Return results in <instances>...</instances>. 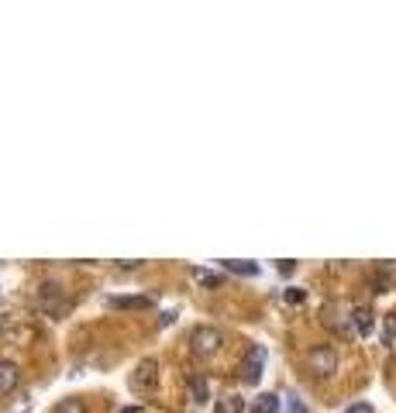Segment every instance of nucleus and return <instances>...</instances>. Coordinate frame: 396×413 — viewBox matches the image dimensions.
<instances>
[{
	"label": "nucleus",
	"instance_id": "obj_1",
	"mask_svg": "<svg viewBox=\"0 0 396 413\" xmlns=\"http://www.w3.org/2000/svg\"><path fill=\"white\" fill-rule=\"evenodd\" d=\"M221 344H224V335L211 324H200V327L190 331V351L200 355V359H211L214 351H221Z\"/></svg>",
	"mask_w": 396,
	"mask_h": 413
},
{
	"label": "nucleus",
	"instance_id": "obj_2",
	"mask_svg": "<svg viewBox=\"0 0 396 413\" xmlns=\"http://www.w3.org/2000/svg\"><path fill=\"white\" fill-rule=\"evenodd\" d=\"M307 372L317 376V379H327V376H334L338 372V355H334V348L331 344H314L310 351H307Z\"/></svg>",
	"mask_w": 396,
	"mask_h": 413
},
{
	"label": "nucleus",
	"instance_id": "obj_3",
	"mask_svg": "<svg viewBox=\"0 0 396 413\" xmlns=\"http://www.w3.org/2000/svg\"><path fill=\"white\" fill-rule=\"evenodd\" d=\"M262 372H265V348L262 344H252L248 355H245V361H241V379H245L248 386H255V383L262 379Z\"/></svg>",
	"mask_w": 396,
	"mask_h": 413
},
{
	"label": "nucleus",
	"instance_id": "obj_4",
	"mask_svg": "<svg viewBox=\"0 0 396 413\" xmlns=\"http://www.w3.org/2000/svg\"><path fill=\"white\" fill-rule=\"evenodd\" d=\"M156 386H158V361L156 359L138 361V368L132 372V389L145 392V389H156Z\"/></svg>",
	"mask_w": 396,
	"mask_h": 413
},
{
	"label": "nucleus",
	"instance_id": "obj_5",
	"mask_svg": "<svg viewBox=\"0 0 396 413\" xmlns=\"http://www.w3.org/2000/svg\"><path fill=\"white\" fill-rule=\"evenodd\" d=\"M38 303L49 310V313H62V310H66L62 289H59L55 283H42V289H38Z\"/></svg>",
	"mask_w": 396,
	"mask_h": 413
},
{
	"label": "nucleus",
	"instance_id": "obj_6",
	"mask_svg": "<svg viewBox=\"0 0 396 413\" xmlns=\"http://www.w3.org/2000/svg\"><path fill=\"white\" fill-rule=\"evenodd\" d=\"M372 324H375V313L369 307H351V331L359 337H366L372 331Z\"/></svg>",
	"mask_w": 396,
	"mask_h": 413
},
{
	"label": "nucleus",
	"instance_id": "obj_7",
	"mask_svg": "<svg viewBox=\"0 0 396 413\" xmlns=\"http://www.w3.org/2000/svg\"><path fill=\"white\" fill-rule=\"evenodd\" d=\"M18 383H21V372H18V365H14V361H0V396H4V392H11V389L18 386Z\"/></svg>",
	"mask_w": 396,
	"mask_h": 413
},
{
	"label": "nucleus",
	"instance_id": "obj_8",
	"mask_svg": "<svg viewBox=\"0 0 396 413\" xmlns=\"http://www.w3.org/2000/svg\"><path fill=\"white\" fill-rule=\"evenodd\" d=\"M186 392H190V400H193L197 407L211 400V392H207V383H204L200 376H190V379H186Z\"/></svg>",
	"mask_w": 396,
	"mask_h": 413
},
{
	"label": "nucleus",
	"instance_id": "obj_9",
	"mask_svg": "<svg viewBox=\"0 0 396 413\" xmlns=\"http://www.w3.org/2000/svg\"><path fill=\"white\" fill-rule=\"evenodd\" d=\"M110 307H117V310H148L152 307V300H148V296H114V300H110Z\"/></svg>",
	"mask_w": 396,
	"mask_h": 413
},
{
	"label": "nucleus",
	"instance_id": "obj_10",
	"mask_svg": "<svg viewBox=\"0 0 396 413\" xmlns=\"http://www.w3.org/2000/svg\"><path fill=\"white\" fill-rule=\"evenodd\" d=\"M228 272H238V276H259V265L255 262H238V258H224L221 262Z\"/></svg>",
	"mask_w": 396,
	"mask_h": 413
},
{
	"label": "nucleus",
	"instance_id": "obj_11",
	"mask_svg": "<svg viewBox=\"0 0 396 413\" xmlns=\"http://www.w3.org/2000/svg\"><path fill=\"white\" fill-rule=\"evenodd\" d=\"M255 413H279V396L276 392H262L255 400Z\"/></svg>",
	"mask_w": 396,
	"mask_h": 413
},
{
	"label": "nucleus",
	"instance_id": "obj_12",
	"mask_svg": "<svg viewBox=\"0 0 396 413\" xmlns=\"http://www.w3.org/2000/svg\"><path fill=\"white\" fill-rule=\"evenodd\" d=\"M245 410V400L231 392V396H224V400H217V413H241Z\"/></svg>",
	"mask_w": 396,
	"mask_h": 413
},
{
	"label": "nucleus",
	"instance_id": "obj_13",
	"mask_svg": "<svg viewBox=\"0 0 396 413\" xmlns=\"http://www.w3.org/2000/svg\"><path fill=\"white\" fill-rule=\"evenodd\" d=\"M52 413H86V407H83V400L69 396V400H62V403H59Z\"/></svg>",
	"mask_w": 396,
	"mask_h": 413
},
{
	"label": "nucleus",
	"instance_id": "obj_14",
	"mask_svg": "<svg viewBox=\"0 0 396 413\" xmlns=\"http://www.w3.org/2000/svg\"><path fill=\"white\" fill-rule=\"evenodd\" d=\"M393 337H396V313H390V317H386V327H383V344L390 348Z\"/></svg>",
	"mask_w": 396,
	"mask_h": 413
},
{
	"label": "nucleus",
	"instance_id": "obj_15",
	"mask_svg": "<svg viewBox=\"0 0 396 413\" xmlns=\"http://www.w3.org/2000/svg\"><path fill=\"white\" fill-rule=\"evenodd\" d=\"M193 276L200 279L204 286H221V276L217 272H204V269H193Z\"/></svg>",
	"mask_w": 396,
	"mask_h": 413
},
{
	"label": "nucleus",
	"instance_id": "obj_16",
	"mask_svg": "<svg viewBox=\"0 0 396 413\" xmlns=\"http://www.w3.org/2000/svg\"><path fill=\"white\" fill-rule=\"evenodd\" d=\"M372 286H375V293H386V289H390V279H386V276H372Z\"/></svg>",
	"mask_w": 396,
	"mask_h": 413
},
{
	"label": "nucleus",
	"instance_id": "obj_17",
	"mask_svg": "<svg viewBox=\"0 0 396 413\" xmlns=\"http://www.w3.org/2000/svg\"><path fill=\"white\" fill-rule=\"evenodd\" d=\"M303 296H307L303 289H286V300H290V303H303Z\"/></svg>",
	"mask_w": 396,
	"mask_h": 413
},
{
	"label": "nucleus",
	"instance_id": "obj_18",
	"mask_svg": "<svg viewBox=\"0 0 396 413\" xmlns=\"http://www.w3.org/2000/svg\"><path fill=\"white\" fill-rule=\"evenodd\" d=\"M344 413H372V407H369V403H351Z\"/></svg>",
	"mask_w": 396,
	"mask_h": 413
},
{
	"label": "nucleus",
	"instance_id": "obj_19",
	"mask_svg": "<svg viewBox=\"0 0 396 413\" xmlns=\"http://www.w3.org/2000/svg\"><path fill=\"white\" fill-rule=\"evenodd\" d=\"M290 413H307V410H303V403H300V400H290Z\"/></svg>",
	"mask_w": 396,
	"mask_h": 413
}]
</instances>
